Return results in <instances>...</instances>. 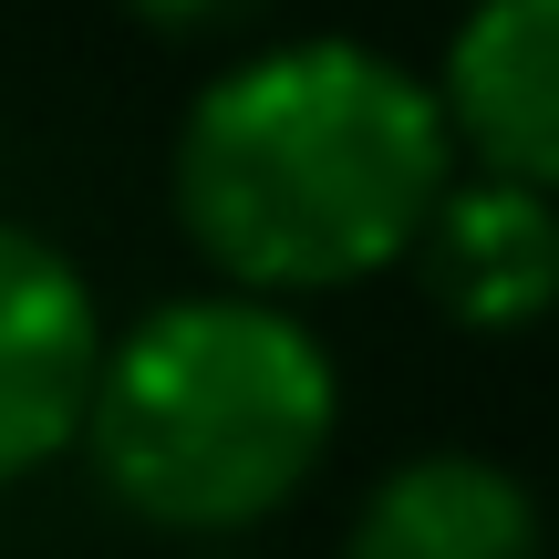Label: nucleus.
Listing matches in <instances>:
<instances>
[{
	"instance_id": "f257e3e1",
	"label": "nucleus",
	"mask_w": 559,
	"mask_h": 559,
	"mask_svg": "<svg viewBox=\"0 0 559 559\" xmlns=\"http://www.w3.org/2000/svg\"><path fill=\"white\" fill-rule=\"evenodd\" d=\"M166 187L228 290L300 311L415 260L456 187V135L436 83L373 41H249L198 83Z\"/></svg>"
},
{
	"instance_id": "7ed1b4c3",
	"label": "nucleus",
	"mask_w": 559,
	"mask_h": 559,
	"mask_svg": "<svg viewBox=\"0 0 559 559\" xmlns=\"http://www.w3.org/2000/svg\"><path fill=\"white\" fill-rule=\"evenodd\" d=\"M104 353L115 332L94 311V280L52 239L0 218V487L83 445Z\"/></svg>"
},
{
	"instance_id": "0eeeda50",
	"label": "nucleus",
	"mask_w": 559,
	"mask_h": 559,
	"mask_svg": "<svg viewBox=\"0 0 559 559\" xmlns=\"http://www.w3.org/2000/svg\"><path fill=\"white\" fill-rule=\"evenodd\" d=\"M124 11L145 21L156 41H187V52H228V41H249L280 0H124Z\"/></svg>"
},
{
	"instance_id": "423d86ee",
	"label": "nucleus",
	"mask_w": 559,
	"mask_h": 559,
	"mask_svg": "<svg viewBox=\"0 0 559 559\" xmlns=\"http://www.w3.org/2000/svg\"><path fill=\"white\" fill-rule=\"evenodd\" d=\"M342 559H549V528H539L528 477H508L498 456L425 445V456L373 477Z\"/></svg>"
},
{
	"instance_id": "f03ea898",
	"label": "nucleus",
	"mask_w": 559,
	"mask_h": 559,
	"mask_svg": "<svg viewBox=\"0 0 559 559\" xmlns=\"http://www.w3.org/2000/svg\"><path fill=\"white\" fill-rule=\"evenodd\" d=\"M332 436L342 373L311 321L260 290H187L115 332L83 456L135 528L239 539L321 477Z\"/></svg>"
},
{
	"instance_id": "39448f33",
	"label": "nucleus",
	"mask_w": 559,
	"mask_h": 559,
	"mask_svg": "<svg viewBox=\"0 0 559 559\" xmlns=\"http://www.w3.org/2000/svg\"><path fill=\"white\" fill-rule=\"evenodd\" d=\"M425 300H436L456 332H539L559 311V198L519 177H477L466 166L456 187L436 198V218H425L415 260Z\"/></svg>"
},
{
	"instance_id": "20e7f679",
	"label": "nucleus",
	"mask_w": 559,
	"mask_h": 559,
	"mask_svg": "<svg viewBox=\"0 0 559 559\" xmlns=\"http://www.w3.org/2000/svg\"><path fill=\"white\" fill-rule=\"evenodd\" d=\"M436 104L477 177L559 198V0H477L445 41Z\"/></svg>"
}]
</instances>
